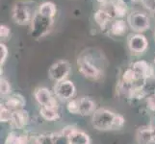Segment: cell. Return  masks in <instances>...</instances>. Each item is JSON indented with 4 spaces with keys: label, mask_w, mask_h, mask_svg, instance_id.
I'll use <instances>...</instances> for the list:
<instances>
[{
    "label": "cell",
    "mask_w": 155,
    "mask_h": 144,
    "mask_svg": "<svg viewBox=\"0 0 155 144\" xmlns=\"http://www.w3.org/2000/svg\"><path fill=\"white\" fill-rule=\"evenodd\" d=\"M21 131L22 130L15 129L10 132L5 140V144H30V137Z\"/></svg>",
    "instance_id": "obj_16"
},
{
    "label": "cell",
    "mask_w": 155,
    "mask_h": 144,
    "mask_svg": "<svg viewBox=\"0 0 155 144\" xmlns=\"http://www.w3.org/2000/svg\"><path fill=\"white\" fill-rule=\"evenodd\" d=\"M126 21L134 33H143L150 28V18L141 11H132L127 14Z\"/></svg>",
    "instance_id": "obj_5"
},
{
    "label": "cell",
    "mask_w": 155,
    "mask_h": 144,
    "mask_svg": "<svg viewBox=\"0 0 155 144\" xmlns=\"http://www.w3.org/2000/svg\"><path fill=\"white\" fill-rule=\"evenodd\" d=\"M67 110L71 114H79V98H72L67 102Z\"/></svg>",
    "instance_id": "obj_23"
},
{
    "label": "cell",
    "mask_w": 155,
    "mask_h": 144,
    "mask_svg": "<svg viewBox=\"0 0 155 144\" xmlns=\"http://www.w3.org/2000/svg\"><path fill=\"white\" fill-rule=\"evenodd\" d=\"M152 130H153V143L152 144H155V125L152 127Z\"/></svg>",
    "instance_id": "obj_30"
},
{
    "label": "cell",
    "mask_w": 155,
    "mask_h": 144,
    "mask_svg": "<svg viewBox=\"0 0 155 144\" xmlns=\"http://www.w3.org/2000/svg\"><path fill=\"white\" fill-rule=\"evenodd\" d=\"M153 96H154V98H155V89H154V93H153Z\"/></svg>",
    "instance_id": "obj_32"
},
{
    "label": "cell",
    "mask_w": 155,
    "mask_h": 144,
    "mask_svg": "<svg viewBox=\"0 0 155 144\" xmlns=\"http://www.w3.org/2000/svg\"><path fill=\"white\" fill-rule=\"evenodd\" d=\"M127 46L131 53L135 55L143 54L148 48V40L142 33L131 34L127 39Z\"/></svg>",
    "instance_id": "obj_9"
},
{
    "label": "cell",
    "mask_w": 155,
    "mask_h": 144,
    "mask_svg": "<svg viewBox=\"0 0 155 144\" xmlns=\"http://www.w3.org/2000/svg\"><path fill=\"white\" fill-rule=\"evenodd\" d=\"M117 1H120L122 4H124V5H126V6L129 7L130 5H132L133 3H135L137 0H117Z\"/></svg>",
    "instance_id": "obj_29"
},
{
    "label": "cell",
    "mask_w": 155,
    "mask_h": 144,
    "mask_svg": "<svg viewBox=\"0 0 155 144\" xmlns=\"http://www.w3.org/2000/svg\"><path fill=\"white\" fill-rule=\"evenodd\" d=\"M13 114H14L13 110H9L8 108H6V107L1 104V108H0V120H1L2 123H7V122L11 123V121L13 119Z\"/></svg>",
    "instance_id": "obj_22"
},
{
    "label": "cell",
    "mask_w": 155,
    "mask_h": 144,
    "mask_svg": "<svg viewBox=\"0 0 155 144\" xmlns=\"http://www.w3.org/2000/svg\"><path fill=\"white\" fill-rule=\"evenodd\" d=\"M91 122L94 129L98 131H117L124 126L125 119L121 114L99 108L91 116Z\"/></svg>",
    "instance_id": "obj_1"
},
{
    "label": "cell",
    "mask_w": 155,
    "mask_h": 144,
    "mask_svg": "<svg viewBox=\"0 0 155 144\" xmlns=\"http://www.w3.org/2000/svg\"><path fill=\"white\" fill-rule=\"evenodd\" d=\"M153 37H154V40H155V31H154V34H153Z\"/></svg>",
    "instance_id": "obj_31"
},
{
    "label": "cell",
    "mask_w": 155,
    "mask_h": 144,
    "mask_svg": "<svg viewBox=\"0 0 155 144\" xmlns=\"http://www.w3.org/2000/svg\"><path fill=\"white\" fill-rule=\"evenodd\" d=\"M71 70V66L66 60H60L53 65L48 69V77L51 81L59 83L67 80Z\"/></svg>",
    "instance_id": "obj_6"
},
{
    "label": "cell",
    "mask_w": 155,
    "mask_h": 144,
    "mask_svg": "<svg viewBox=\"0 0 155 144\" xmlns=\"http://www.w3.org/2000/svg\"><path fill=\"white\" fill-rule=\"evenodd\" d=\"M53 137H54V144H71L68 136L64 135L62 132L53 134Z\"/></svg>",
    "instance_id": "obj_25"
},
{
    "label": "cell",
    "mask_w": 155,
    "mask_h": 144,
    "mask_svg": "<svg viewBox=\"0 0 155 144\" xmlns=\"http://www.w3.org/2000/svg\"><path fill=\"white\" fill-rule=\"evenodd\" d=\"M54 19L45 18L38 12H36L30 22L29 34L33 39L40 40L45 37L52 29Z\"/></svg>",
    "instance_id": "obj_2"
},
{
    "label": "cell",
    "mask_w": 155,
    "mask_h": 144,
    "mask_svg": "<svg viewBox=\"0 0 155 144\" xmlns=\"http://www.w3.org/2000/svg\"><path fill=\"white\" fill-rule=\"evenodd\" d=\"M30 115L29 113L25 109H21L14 111L13 119L11 124L15 130H24V128L29 124Z\"/></svg>",
    "instance_id": "obj_12"
},
{
    "label": "cell",
    "mask_w": 155,
    "mask_h": 144,
    "mask_svg": "<svg viewBox=\"0 0 155 144\" xmlns=\"http://www.w3.org/2000/svg\"><path fill=\"white\" fill-rule=\"evenodd\" d=\"M94 19L98 27L103 31L109 29V26L112 22V20H113L108 14V13L104 11L102 8H99L95 11L94 14Z\"/></svg>",
    "instance_id": "obj_15"
},
{
    "label": "cell",
    "mask_w": 155,
    "mask_h": 144,
    "mask_svg": "<svg viewBox=\"0 0 155 144\" xmlns=\"http://www.w3.org/2000/svg\"><path fill=\"white\" fill-rule=\"evenodd\" d=\"M10 37H11V29L5 24L0 25V38H1V42L8 40L10 39Z\"/></svg>",
    "instance_id": "obj_26"
},
{
    "label": "cell",
    "mask_w": 155,
    "mask_h": 144,
    "mask_svg": "<svg viewBox=\"0 0 155 144\" xmlns=\"http://www.w3.org/2000/svg\"><path fill=\"white\" fill-rule=\"evenodd\" d=\"M9 55V52H8V47L6 46V44L4 42H1L0 43V66L4 65V62H6L7 58Z\"/></svg>",
    "instance_id": "obj_27"
},
{
    "label": "cell",
    "mask_w": 155,
    "mask_h": 144,
    "mask_svg": "<svg viewBox=\"0 0 155 144\" xmlns=\"http://www.w3.org/2000/svg\"><path fill=\"white\" fill-rule=\"evenodd\" d=\"M35 14H32L31 6L28 2L23 0L15 1L11 9V17L13 21L18 25H28L30 24Z\"/></svg>",
    "instance_id": "obj_3"
},
{
    "label": "cell",
    "mask_w": 155,
    "mask_h": 144,
    "mask_svg": "<svg viewBox=\"0 0 155 144\" xmlns=\"http://www.w3.org/2000/svg\"><path fill=\"white\" fill-rule=\"evenodd\" d=\"M95 110H97V105L92 98L87 96L79 98V115L92 116Z\"/></svg>",
    "instance_id": "obj_14"
},
{
    "label": "cell",
    "mask_w": 155,
    "mask_h": 144,
    "mask_svg": "<svg viewBox=\"0 0 155 144\" xmlns=\"http://www.w3.org/2000/svg\"><path fill=\"white\" fill-rule=\"evenodd\" d=\"M140 1L146 10L155 14V0H140Z\"/></svg>",
    "instance_id": "obj_28"
},
{
    "label": "cell",
    "mask_w": 155,
    "mask_h": 144,
    "mask_svg": "<svg viewBox=\"0 0 155 144\" xmlns=\"http://www.w3.org/2000/svg\"><path fill=\"white\" fill-rule=\"evenodd\" d=\"M37 12L45 18L54 19L55 15L57 14V6H56V4L53 3L52 1H45L39 5Z\"/></svg>",
    "instance_id": "obj_17"
},
{
    "label": "cell",
    "mask_w": 155,
    "mask_h": 144,
    "mask_svg": "<svg viewBox=\"0 0 155 144\" xmlns=\"http://www.w3.org/2000/svg\"><path fill=\"white\" fill-rule=\"evenodd\" d=\"M92 59L89 56L81 54L77 59L78 71L86 79L90 81H97L102 77V70L91 61Z\"/></svg>",
    "instance_id": "obj_4"
},
{
    "label": "cell",
    "mask_w": 155,
    "mask_h": 144,
    "mask_svg": "<svg viewBox=\"0 0 155 144\" xmlns=\"http://www.w3.org/2000/svg\"><path fill=\"white\" fill-rule=\"evenodd\" d=\"M30 144H54L53 134H44L30 138Z\"/></svg>",
    "instance_id": "obj_21"
},
{
    "label": "cell",
    "mask_w": 155,
    "mask_h": 144,
    "mask_svg": "<svg viewBox=\"0 0 155 144\" xmlns=\"http://www.w3.org/2000/svg\"><path fill=\"white\" fill-rule=\"evenodd\" d=\"M128 28L127 21L124 18H116L112 20L109 26V33L114 37H124L126 35Z\"/></svg>",
    "instance_id": "obj_13"
},
{
    "label": "cell",
    "mask_w": 155,
    "mask_h": 144,
    "mask_svg": "<svg viewBox=\"0 0 155 144\" xmlns=\"http://www.w3.org/2000/svg\"><path fill=\"white\" fill-rule=\"evenodd\" d=\"M137 140L140 144L153 143V130L152 127L140 128L137 133Z\"/></svg>",
    "instance_id": "obj_19"
},
{
    "label": "cell",
    "mask_w": 155,
    "mask_h": 144,
    "mask_svg": "<svg viewBox=\"0 0 155 144\" xmlns=\"http://www.w3.org/2000/svg\"><path fill=\"white\" fill-rule=\"evenodd\" d=\"M154 63H155V58H154Z\"/></svg>",
    "instance_id": "obj_33"
},
{
    "label": "cell",
    "mask_w": 155,
    "mask_h": 144,
    "mask_svg": "<svg viewBox=\"0 0 155 144\" xmlns=\"http://www.w3.org/2000/svg\"><path fill=\"white\" fill-rule=\"evenodd\" d=\"M12 92V86L9 83L8 80H6L5 78H1L0 80V93H1L2 96H8Z\"/></svg>",
    "instance_id": "obj_24"
},
{
    "label": "cell",
    "mask_w": 155,
    "mask_h": 144,
    "mask_svg": "<svg viewBox=\"0 0 155 144\" xmlns=\"http://www.w3.org/2000/svg\"><path fill=\"white\" fill-rule=\"evenodd\" d=\"M69 143L71 144H91L90 136L81 130L76 129L68 136Z\"/></svg>",
    "instance_id": "obj_18"
},
{
    "label": "cell",
    "mask_w": 155,
    "mask_h": 144,
    "mask_svg": "<svg viewBox=\"0 0 155 144\" xmlns=\"http://www.w3.org/2000/svg\"><path fill=\"white\" fill-rule=\"evenodd\" d=\"M131 67L135 71L137 78L141 82H147V80L151 78L154 74L153 67L148 62L145 60H139L132 63Z\"/></svg>",
    "instance_id": "obj_10"
},
{
    "label": "cell",
    "mask_w": 155,
    "mask_h": 144,
    "mask_svg": "<svg viewBox=\"0 0 155 144\" xmlns=\"http://www.w3.org/2000/svg\"><path fill=\"white\" fill-rule=\"evenodd\" d=\"M1 104L6 107V108H8L9 110L15 111L21 109H24V107L26 105V100L21 94L14 93L6 96Z\"/></svg>",
    "instance_id": "obj_11"
},
{
    "label": "cell",
    "mask_w": 155,
    "mask_h": 144,
    "mask_svg": "<svg viewBox=\"0 0 155 144\" xmlns=\"http://www.w3.org/2000/svg\"><path fill=\"white\" fill-rule=\"evenodd\" d=\"M54 95L57 97V99L62 101H69L74 97L76 92V88L74 84L71 80H64L62 82L55 83L54 86Z\"/></svg>",
    "instance_id": "obj_8"
},
{
    "label": "cell",
    "mask_w": 155,
    "mask_h": 144,
    "mask_svg": "<svg viewBox=\"0 0 155 144\" xmlns=\"http://www.w3.org/2000/svg\"><path fill=\"white\" fill-rule=\"evenodd\" d=\"M34 97L41 107H48L51 109L59 110V103L57 97L51 93L47 88L40 87L34 90Z\"/></svg>",
    "instance_id": "obj_7"
},
{
    "label": "cell",
    "mask_w": 155,
    "mask_h": 144,
    "mask_svg": "<svg viewBox=\"0 0 155 144\" xmlns=\"http://www.w3.org/2000/svg\"><path fill=\"white\" fill-rule=\"evenodd\" d=\"M39 113L40 115L41 116V118L46 121H55L59 119V117H60L59 110L51 109L48 108V107H41Z\"/></svg>",
    "instance_id": "obj_20"
}]
</instances>
